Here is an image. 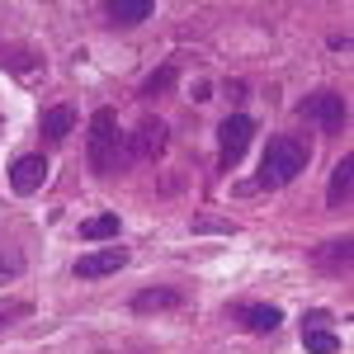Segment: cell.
Masks as SVG:
<instances>
[{"label":"cell","mask_w":354,"mask_h":354,"mask_svg":"<svg viewBox=\"0 0 354 354\" xmlns=\"http://www.w3.org/2000/svg\"><path fill=\"white\" fill-rule=\"evenodd\" d=\"M307 142L302 137H288V133H279L265 142V161H260V185L265 189H283V185H293L302 170H307Z\"/></svg>","instance_id":"6da1fadb"},{"label":"cell","mask_w":354,"mask_h":354,"mask_svg":"<svg viewBox=\"0 0 354 354\" xmlns=\"http://www.w3.org/2000/svg\"><path fill=\"white\" fill-rule=\"evenodd\" d=\"M90 165H95V175H109L113 165H118V151H123V133H118V118L113 109H100L90 118Z\"/></svg>","instance_id":"7a4b0ae2"},{"label":"cell","mask_w":354,"mask_h":354,"mask_svg":"<svg viewBox=\"0 0 354 354\" xmlns=\"http://www.w3.org/2000/svg\"><path fill=\"white\" fill-rule=\"evenodd\" d=\"M298 118L312 123V128H322V133H340L345 128V100H340V90H312L298 104Z\"/></svg>","instance_id":"3957f363"},{"label":"cell","mask_w":354,"mask_h":354,"mask_svg":"<svg viewBox=\"0 0 354 354\" xmlns=\"http://www.w3.org/2000/svg\"><path fill=\"white\" fill-rule=\"evenodd\" d=\"M250 142H255V123H250L245 113H232V118H222V128H218V156H222V170H232V165L241 161Z\"/></svg>","instance_id":"277c9868"},{"label":"cell","mask_w":354,"mask_h":354,"mask_svg":"<svg viewBox=\"0 0 354 354\" xmlns=\"http://www.w3.org/2000/svg\"><path fill=\"white\" fill-rule=\"evenodd\" d=\"M123 265H128V250H123V245H104V250L81 255V260L71 265V274H76V279H109V274H118Z\"/></svg>","instance_id":"5b68a950"},{"label":"cell","mask_w":354,"mask_h":354,"mask_svg":"<svg viewBox=\"0 0 354 354\" xmlns=\"http://www.w3.org/2000/svg\"><path fill=\"white\" fill-rule=\"evenodd\" d=\"M161 151H165V123L161 118L137 123L133 137H128V161H156Z\"/></svg>","instance_id":"8992f818"},{"label":"cell","mask_w":354,"mask_h":354,"mask_svg":"<svg viewBox=\"0 0 354 354\" xmlns=\"http://www.w3.org/2000/svg\"><path fill=\"white\" fill-rule=\"evenodd\" d=\"M43 180H48V156H38V151H24L10 165V189L15 194H38Z\"/></svg>","instance_id":"52a82bcc"},{"label":"cell","mask_w":354,"mask_h":354,"mask_svg":"<svg viewBox=\"0 0 354 354\" xmlns=\"http://www.w3.org/2000/svg\"><path fill=\"white\" fill-rule=\"evenodd\" d=\"M185 302V293L180 288H142V293H133V312H175Z\"/></svg>","instance_id":"ba28073f"},{"label":"cell","mask_w":354,"mask_h":354,"mask_svg":"<svg viewBox=\"0 0 354 354\" xmlns=\"http://www.w3.org/2000/svg\"><path fill=\"white\" fill-rule=\"evenodd\" d=\"M236 322L245 330H274L283 322V312L274 307V302H250V307H236Z\"/></svg>","instance_id":"9c48e42d"},{"label":"cell","mask_w":354,"mask_h":354,"mask_svg":"<svg viewBox=\"0 0 354 354\" xmlns=\"http://www.w3.org/2000/svg\"><path fill=\"white\" fill-rule=\"evenodd\" d=\"M312 260H317L326 274H345V270H350V236H330Z\"/></svg>","instance_id":"30bf717a"},{"label":"cell","mask_w":354,"mask_h":354,"mask_svg":"<svg viewBox=\"0 0 354 354\" xmlns=\"http://www.w3.org/2000/svg\"><path fill=\"white\" fill-rule=\"evenodd\" d=\"M350 185H354V156H345V161L330 170V185H326L330 208H345V203H350Z\"/></svg>","instance_id":"8fae6325"},{"label":"cell","mask_w":354,"mask_h":354,"mask_svg":"<svg viewBox=\"0 0 354 354\" xmlns=\"http://www.w3.org/2000/svg\"><path fill=\"white\" fill-rule=\"evenodd\" d=\"M104 15H109V24H142L147 15H151V0H109L104 5Z\"/></svg>","instance_id":"7c38bea8"},{"label":"cell","mask_w":354,"mask_h":354,"mask_svg":"<svg viewBox=\"0 0 354 354\" xmlns=\"http://www.w3.org/2000/svg\"><path fill=\"white\" fill-rule=\"evenodd\" d=\"M71 128H76V109H71V104H53V109L43 113V133H48V142H62Z\"/></svg>","instance_id":"4fadbf2b"},{"label":"cell","mask_w":354,"mask_h":354,"mask_svg":"<svg viewBox=\"0 0 354 354\" xmlns=\"http://www.w3.org/2000/svg\"><path fill=\"white\" fill-rule=\"evenodd\" d=\"M118 232H123L118 213H100V218L81 222V241H109V236H118Z\"/></svg>","instance_id":"5bb4252c"},{"label":"cell","mask_w":354,"mask_h":354,"mask_svg":"<svg viewBox=\"0 0 354 354\" xmlns=\"http://www.w3.org/2000/svg\"><path fill=\"white\" fill-rule=\"evenodd\" d=\"M19 274H24V250H19V241H10L0 232V283L5 279H19Z\"/></svg>","instance_id":"9a60e30c"},{"label":"cell","mask_w":354,"mask_h":354,"mask_svg":"<svg viewBox=\"0 0 354 354\" xmlns=\"http://www.w3.org/2000/svg\"><path fill=\"white\" fill-rule=\"evenodd\" d=\"M302 350L307 354H340V335L335 330H302Z\"/></svg>","instance_id":"2e32d148"},{"label":"cell","mask_w":354,"mask_h":354,"mask_svg":"<svg viewBox=\"0 0 354 354\" xmlns=\"http://www.w3.org/2000/svg\"><path fill=\"white\" fill-rule=\"evenodd\" d=\"M175 76H180V71H175V66L165 62L156 76H147V81H142V90H137V95H142V100H156V95H165V90L175 85Z\"/></svg>","instance_id":"e0dca14e"},{"label":"cell","mask_w":354,"mask_h":354,"mask_svg":"<svg viewBox=\"0 0 354 354\" xmlns=\"http://www.w3.org/2000/svg\"><path fill=\"white\" fill-rule=\"evenodd\" d=\"M28 312H33V307H28V302H19V298H10V302H0V330H10V326H19V322H24Z\"/></svg>","instance_id":"ac0fdd59"},{"label":"cell","mask_w":354,"mask_h":354,"mask_svg":"<svg viewBox=\"0 0 354 354\" xmlns=\"http://www.w3.org/2000/svg\"><path fill=\"white\" fill-rule=\"evenodd\" d=\"M194 232H236V222H227V218H194Z\"/></svg>","instance_id":"d6986e66"},{"label":"cell","mask_w":354,"mask_h":354,"mask_svg":"<svg viewBox=\"0 0 354 354\" xmlns=\"http://www.w3.org/2000/svg\"><path fill=\"white\" fill-rule=\"evenodd\" d=\"M302 330H330V312H322V307L307 312V317H302Z\"/></svg>","instance_id":"ffe728a7"}]
</instances>
